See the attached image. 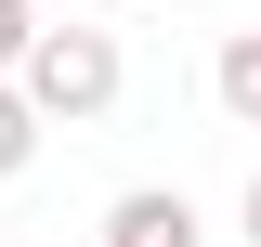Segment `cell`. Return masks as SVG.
<instances>
[{
    "label": "cell",
    "instance_id": "obj_1",
    "mask_svg": "<svg viewBox=\"0 0 261 247\" xmlns=\"http://www.w3.org/2000/svg\"><path fill=\"white\" fill-rule=\"evenodd\" d=\"M13 78H27V104H39V117L92 130L105 104H118V78H130V65H118V39H105V26H39Z\"/></svg>",
    "mask_w": 261,
    "mask_h": 247
},
{
    "label": "cell",
    "instance_id": "obj_2",
    "mask_svg": "<svg viewBox=\"0 0 261 247\" xmlns=\"http://www.w3.org/2000/svg\"><path fill=\"white\" fill-rule=\"evenodd\" d=\"M105 247H196V208L170 182H130L118 208H105Z\"/></svg>",
    "mask_w": 261,
    "mask_h": 247
},
{
    "label": "cell",
    "instance_id": "obj_3",
    "mask_svg": "<svg viewBox=\"0 0 261 247\" xmlns=\"http://www.w3.org/2000/svg\"><path fill=\"white\" fill-rule=\"evenodd\" d=\"M209 91H222V117H235V130H261V26H235V39H222Z\"/></svg>",
    "mask_w": 261,
    "mask_h": 247
},
{
    "label": "cell",
    "instance_id": "obj_4",
    "mask_svg": "<svg viewBox=\"0 0 261 247\" xmlns=\"http://www.w3.org/2000/svg\"><path fill=\"white\" fill-rule=\"evenodd\" d=\"M39 104H27V78H0V182H27V156H39Z\"/></svg>",
    "mask_w": 261,
    "mask_h": 247
},
{
    "label": "cell",
    "instance_id": "obj_5",
    "mask_svg": "<svg viewBox=\"0 0 261 247\" xmlns=\"http://www.w3.org/2000/svg\"><path fill=\"white\" fill-rule=\"evenodd\" d=\"M27 39H39V13H13V0H0V78L27 65Z\"/></svg>",
    "mask_w": 261,
    "mask_h": 247
},
{
    "label": "cell",
    "instance_id": "obj_6",
    "mask_svg": "<svg viewBox=\"0 0 261 247\" xmlns=\"http://www.w3.org/2000/svg\"><path fill=\"white\" fill-rule=\"evenodd\" d=\"M248 234H261V182H248Z\"/></svg>",
    "mask_w": 261,
    "mask_h": 247
},
{
    "label": "cell",
    "instance_id": "obj_7",
    "mask_svg": "<svg viewBox=\"0 0 261 247\" xmlns=\"http://www.w3.org/2000/svg\"><path fill=\"white\" fill-rule=\"evenodd\" d=\"M13 13H39V0H13Z\"/></svg>",
    "mask_w": 261,
    "mask_h": 247
},
{
    "label": "cell",
    "instance_id": "obj_8",
    "mask_svg": "<svg viewBox=\"0 0 261 247\" xmlns=\"http://www.w3.org/2000/svg\"><path fill=\"white\" fill-rule=\"evenodd\" d=\"M92 13H118V0H92Z\"/></svg>",
    "mask_w": 261,
    "mask_h": 247
},
{
    "label": "cell",
    "instance_id": "obj_9",
    "mask_svg": "<svg viewBox=\"0 0 261 247\" xmlns=\"http://www.w3.org/2000/svg\"><path fill=\"white\" fill-rule=\"evenodd\" d=\"M248 247H261V234H248Z\"/></svg>",
    "mask_w": 261,
    "mask_h": 247
}]
</instances>
